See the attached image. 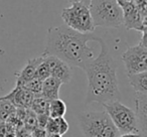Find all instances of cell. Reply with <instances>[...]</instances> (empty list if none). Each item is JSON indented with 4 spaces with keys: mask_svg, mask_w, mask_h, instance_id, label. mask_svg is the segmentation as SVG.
I'll return each instance as SVG.
<instances>
[{
    "mask_svg": "<svg viewBox=\"0 0 147 137\" xmlns=\"http://www.w3.org/2000/svg\"><path fill=\"white\" fill-rule=\"evenodd\" d=\"M101 37L94 32H78L65 24L49 27L42 53L57 57L69 67H80L84 71L86 65L94 59V51L88 47V43L99 41Z\"/></svg>",
    "mask_w": 147,
    "mask_h": 137,
    "instance_id": "1",
    "label": "cell"
},
{
    "mask_svg": "<svg viewBox=\"0 0 147 137\" xmlns=\"http://www.w3.org/2000/svg\"><path fill=\"white\" fill-rule=\"evenodd\" d=\"M98 43L101 45L98 57L93 59L84 69L88 79L86 104L94 102L103 104L121 99L117 65L104 39L101 37Z\"/></svg>",
    "mask_w": 147,
    "mask_h": 137,
    "instance_id": "2",
    "label": "cell"
},
{
    "mask_svg": "<svg viewBox=\"0 0 147 137\" xmlns=\"http://www.w3.org/2000/svg\"><path fill=\"white\" fill-rule=\"evenodd\" d=\"M85 137H118V129L105 111H85L78 115Z\"/></svg>",
    "mask_w": 147,
    "mask_h": 137,
    "instance_id": "3",
    "label": "cell"
},
{
    "mask_svg": "<svg viewBox=\"0 0 147 137\" xmlns=\"http://www.w3.org/2000/svg\"><path fill=\"white\" fill-rule=\"evenodd\" d=\"M94 26L119 28L123 25V13L117 0H92L89 5Z\"/></svg>",
    "mask_w": 147,
    "mask_h": 137,
    "instance_id": "4",
    "label": "cell"
},
{
    "mask_svg": "<svg viewBox=\"0 0 147 137\" xmlns=\"http://www.w3.org/2000/svg\"><path fill=\"white\" fill-rule=\"evenodd\" d=\"M102 105L105 109V112L109 115L120 134L140 133L135 112L129 107L122 104L120 100L109 101L103 103Z\"/></svg>",
    "mask_w": 147,
    "mask_h": 137,
    "instance_id": "5",
    "label": "cell"
},
{
    "mask_svg": "<svg viewBox=\"0 0 147 137\" xmlns=\"http://www.w3.org/2000/svg\"><path fill=\"white\" fill-rule=\"evenodd\" d=\"M71 6L61 11V18L65 25L82 33L94 32L95 28L89 6L82 2H71Z\"/></svg>",
    "mask_w": 147,
    "mask_h": 137,
    "instance_id": "6",
    "label": "cell"
},
{
    "mask_svg": "<svg viewBox=\"0 0 147 137\" xmlns=\"http://www.w3.org/2000/svg\"><path fill=\"white\" fill-rule=\"evenodd\" d=\"M122 61L127 75L147 72L146 31L142 32V37L136 45L128 47L127 51L122 53Z\"/></svg>",
    "mask_w": 147,
    "mask_h": 137,
    "instance_id": "7",
    "label": "cell"
},
{
    "mask_svg": "<svg viewBox=\"0 0 147 137\" xmlns=\"http://www.w3.org/2000/svg\"><path fill=\"white\" fill-rule=\"evenodd\" d=\"M120 5L123 13V25L127 29H135L140 32L146 31L147 28V15L139 12L133 2L117 1Z\"/></svg>",
    "mask_w": 147,
    "mask_h": 137,
    "instance_id": "8",
    "label": "cell"
},
{
    "mask_svg": "<svg viewBox=\"0 0 147 137\" xmlns=\"http://www.w3.org/2000/svg\"><path fill=\"white\" fill-rule=\"evenodd\" d=\"M43 55V53H42ZM45 55L47 65L49 67V75L51 77L57 79L63 84H67L71 81L73 78V71L71 67H69L65 61L53 55Z\"/></svg>",
    "mask_w": 147,
    "mask_h": 137,
    "instance_id": "9",
    "label": "cell"
},
{
    "mask_svg": "<svg viewBox=\"0 0 147 137\" xmlns=\"http://www.w3.org/2000/svg\"><path fill=\"white\" fill-rule=\"evenodd\" d=\"M2 98L10 101L16 108L29 109L34 96L22 87L15 86V88L10 91V93L5 95Z\"/></svg>",
    "mask_w": 147,
    "mask_h": 137,
    "instance_id": "10",
    "label": "cell"
},
{
    "mask_svg": "<svg viewBox=\"0 0 147 137\" xmlns=\"http://www.w3.org/2000/svg\"><path fill=\"white\" fill-rule=\"evenodd\" d=\"M136 115L140 133L143 137H147V94L136 93L135 96Z\"/></svg>",
    "mask_w": 147,
    "mask_h": 137,
    "instance_id": "11",
    "label": "cell"
},
{
    "mask_svg": "<svg viewBox=\"0 0 147 137\" xmlns=\"http://www.w3.org/2000/svg\"><path fill=\"white\" fill-rule=\"evenodd\" d=\"M40 55L34 59H30L27 61L26 65L22 67V70L17 74L16 76V85L15 86H23L27 82L34 79L35 76V69H36L37 63L40 61Z\"/></svg>",
    "mask_w": 147,
    "mask_h": 137,
    "instance_id": "12",
    "label": "cell"
},
{
    "mask_svg": "<svg viewBox=\"0 0 147 137\" xmlns=\"http://www.w3.org/2000/svg\"><path fill=\"white\" fill-rule=\"evenodd\" d=\"M63 83L53 77H49L42 81V86H41V97H43L47 100H55L59 98V89Z\"/></svg>",
    "mask_w": 147,
    "mask_h": 137,
    "instance_id": "13",
    "label": "cell"
},
{
    "mask_svg": "<svg viewBox=\"0 0 147 137\" xmlns=\"http://www.w3.org/2000/svg\"><path fill=\"white\" fill-rule=\"evenodd\" d=\"M45 130L47 133H55V134H59L63 136L69 130V123L63 117L49 118Z\"/></svg>",
    "mask_w": 147,
    "mask_h": 137,
    "instance_id": "14",
    "label": "cell"
},
{
    "mask_svg": "<svg viewBox=\"0 0 147 137\" xmlns=\"http://www.w3.org/2000/svg\"><path fill=\"white\" fill-rule=\"evenodd\" d=\"M127 77L135 93L147 94V72L127 75Z\"/></svg>",
    "mask_w": 147,
    "mask_h": 137,
    "instance_id": "15",
    "label": "cell"
},
{
    "mask_svg": "<svg viewBox=\"0 0 147 137\" xmlns=\"http://www.w3.org/2000/svg\"><path fill=\"white\" fill-rule=\"evenodd\" d=\"M67 113V105L59 98L51 100L49 103V118H59L63 117Z\"/></svg>",
    "mask_w": 147,
    "mask_h": 137,
    "instance_id": "16",
    "label": "cell"
},
{
    "mask_svg": "<svg viewBox=\"0 0 147 137\" xmlns=\"http://www.w3.org/2000/svg\"><path fill=\"white\" fill-rule=\"evenodd\" d=\"M16 112V107L6 99L0 97V123L7 122Z\"/></svg>",
    "mask_w": 147,
    "mask_h": 137,
    "instance_id": "17",
    "label": "cell"
},
{
    "mask_svg": "<svg viewBox=\"0 0 147 137\" xmlns=\"http://www.w3.org/2000/svg\"><path fill=\"white\" fill-rule=\"evenodd\" d=\"M49 101L43 97H34L29 109L36 115H49Z\"/></svg>",
    "mask_w": 147,
    "mask_h": 137,
    "instance_id": "18",
    "label": "cell"
},
{
    "mask_svg": "<svg viewBox=\"0 0 147 137\" xmlns=\"http://www.w3.org/2000/svg\"><path fill=\"white\" fill-rule=\"evenodd\" d=\"M40 57H41L40 61H39V63H37L36 69H35L34 78L38 79V80H40L41 82H42V81H45V79L51 77V75H49V65H47V61H45V55H40Z\"/></svg>",
    "mask_w": 147,
    "mask_h": 137,
    "instance_id": "19",
    "label": "cell"
},
{
    "mask_svg": "<svg viewBox=\"0 0 147 137\" xmlns=\"http://www.w3.org/2000/svg\"><path fill=\"white\" fill-rule=\"evenodd\" d=\"M23 127H24V130L26 131H31L37 127V118H36V114L33 113L30 109H26V112H25V116L23 119Z\"/></svg>",
    "mask_w": 147,
    "mask_h": 137,
    "instance_id": "20",
    "label": "cell"
},
{
    "mask_svg": "<svg viewBox=\"0 0 147 137\" xmlns=\"http://www.w3.org/2000/svg\"><path fill=\"white\" fill-rule=\"evenodd\" d=\"M41 86H42V82L38 79L34 78L21 87L27 90L28 92H30L34 97H39L41 96Z\"/></svg>",
    "mask_w": 147,
    "mask_h": 137,
    "instance_id": "21",
    "label": "cell"
},
{
    "mask_svg": "<svg viewBox=\"0 0 147 137\" xmlns=\"http://www.w3.org/2000/svg\"><path fill=\"white\" fill-rule=\"evenodd\" d=\"M133 3L137 7L139 12L147 15V0H133Z\"/></svg>",
    "mask_w": 147,
    "mask_h": 137,
    "instance_id": "22",
    "label": "cell"
},
{
    "mask_svg": "<svg viewBox=\"0 0 147 137\" xmlns=\"http://www.w3.org/2000/svg\"><path fill=\"white\" fill-rule=\"evenodd\" d=\"M31 136L32 137H47V132L45 128H40V127H35L32 131H31Z\"/></svg>",
    "mask_w": 147,
    "mask_h": 137,
    "instance_id": "23",
    "label": "cell"
},
{
    "mask_svg": "<svg viewBox=\"0 0 147 137\" xmlns=\"http://www.w3.org/2000/svg\"><path fill=\"white\" fill-rule=\"evenodd\" d=\"M37 118V127L40 128H45L47 123L49 121V115H36Z\"/></svg>",
    "mask_w": 147,
    "mask_h": 137,
    "instance_id": "24",
    "label": "cell"
},
{
    "mask_svg": "<svg viewBox=\"0 0 147 137\" xmlns=\"http://www.w3.org/2000/svg\"><path fill=\"white\" fill-rule=\"evenodd\" d=\"M118 137H143L140 133H123L118 135Z\"/></svg>",
    "mask_w": 147,
    "mask_h": 137,
    "instance_id": "25",
    "label": "cell"
},
{
    "mask_svg": "<svg viewBox=\"0 0 147 137\" xmlns=\"http://www.w3.org/2000/svg\"><path fill=\"white\" fill-rule=\"evenodd\" d=\"M69 2H82L83 4L89 6V5H90V2L92 1V0H69Z\"/></svg>",
    "mask_w": 147,
    "mask_h": 137,
    "instance_id": "26",
    "label": "cell"
},
{
    "mask_svg": "<svg viewBox=\"0 0 147 137\" xmlns=\"http://www.w3.org/2000/svg\"><path fill=\"white\" fill-rule=\"evenodd\" d=\"M47 137H61V135H59V134H55V133H47Z\"/></svg>",
    "mask_w": 147,
    "mask_h": 137,
    "instance_id": "27",
    "label": "cell"
},
{
    "mask_svg": "<svg viewBox=\"0 0 147 137\" xmlns=\"http://www.w3.org/2000/svg\"><path fill=\"white\" fill-rule=\"evenodd\" d=\"M117 1H126V2H133V0H117Z\"/></svg>",
    "mask_w": 147,
    "mask_h": 137,
    "instance_id": "28",
    "label": "cell"
}]
</instances>
